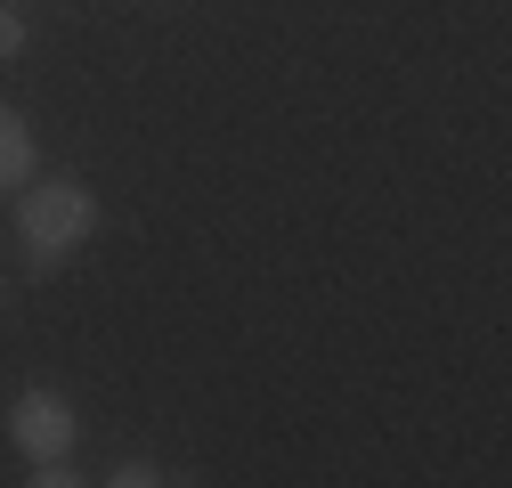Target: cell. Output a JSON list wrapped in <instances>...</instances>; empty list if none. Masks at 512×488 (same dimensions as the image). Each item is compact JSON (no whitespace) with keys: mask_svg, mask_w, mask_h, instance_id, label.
Returning a JSON list of instances; mask_svg holds the SVG:
<instances>
[{"mask_svg":"<svg viewBox=\"0 0 512 488\" xmlns=\"http://www.w3.org/2000/svg\"><path fill=\"white\" fill-rule=\"evenodd\" d=\"M90 236H98V196L82 179H25L17 188V244H25L33 277L66 269Z\"/></svg>","mask_w":512,"mask_h":488,"instance_id":"cell-1","label":"cell"},{"mask_svg":"<svg viewBox=\"0 0 512 488\" xmlns=\"http://www.w3.org/2000/svg\"><path fill=\"white\" fill-rule=\"evenodd\" d=\"M9 448H17L25 464L74 456V448H82V407L57 391V383H25V391L9 399Z\"/></svg>","mask_w":512,"mask_h":488,"instance_id":"cell-2","label":"cell"},{"mask_svg":"<svg viewBox=\"0 0 512 488\" xmlns=\"http://www.w3.org/2000/svg\"><path fill=\"white\" fill-rule=\"evenodd\" d=\"M33 163H41V147H33V122L0 98V188H25L33 179Z\"/></svg>","mask_w":512,"mask_h":488,"instance_id":"cell-3","label":"cell"},{"mask_svg":"<svg viewBox=\"0 0 512 488\" xmlns=\"http://www.w3.org/2000/svg\"><path fill=\"white\" fill-rule=\"evenodd\" d=\"M25 41H33V25L17 17V0H0V66H17V57H25Z\"/></svg>","mask_w":512,"mask_h":488,"instance_id":"cell-4","label":"cell"},{"mask_svg":"<svg viewBox=\"0 0 512 488\" xmlns=\"http://www.w3.org/2000/svg\"><path fill=\"white\" fill-rule=\"evenodd\" d=\"M106 480H114V488H163V480H171V472H163V464H155V456H122V464H114V472H106Z\"/></svg>","mask_w":512,"mask_h":488,"instance_id":"cell-5","label":"cell"},{"mask_svg":"<svg viewBox=\"0 0 512 488\" xmlns=\"http://www.w3.org/2000/svg\"><path fill=\"white\" fill-rule=\"evenodd\" d=\"M0 310H9V277H0Z\"/></svg>","mask_w":512,"mask_h":488,"instance_id":"cell-6","label":"cell"}]
</instances>
